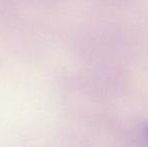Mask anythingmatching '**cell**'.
Here are the masks:
<instances>
[{
	"label": "cell",
	"instance_id": "cell-1",
	"mask_svg": "<svg viewBox=\"0 0 148 147\" xmlns=\"http://www.w3.org/2000/svg\"><path fill=\"white\" fill-rule=\"evenodd\" d=\"M145 133H146L147 138H148V127H146V129H145Z\"/></svg>",
	"mask_w": 148,
	"mask_h": 147
}]
</instances>
